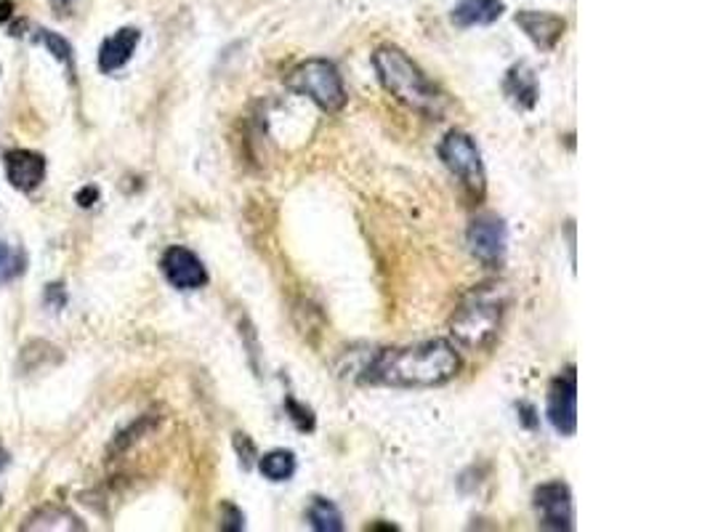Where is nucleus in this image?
<instances>
[{
  "instance_id": "nucleus-1",
  "label": "nucleus",
  "mask_w": 710,
  "mask_h": 532,
  "mask_svg": "<svg viewBox=\"0 0 710 532\" xmlns=\"http://www.w3.org/2000/svg\"><path fill=\"white\" fill-rule=\"evenodd\" d=\"M460 371V354L445 338L412 343L402 349H384L365 367V384L394 386V389H431L445 386Z\"/></svg>"
},
{
  "instance_id": "nucleus-2",
  "label": "nucleus",
  "mask_w": 710,
  "mask_h": 532,
  "mask_svg": "<svg viewBox=\"0 0 710 532\" xmlns=\"http://www.w3.org/2000/svg\"><path fill=\"white\" fill-rule=\"evenodd\" d=\"M512 293L503 282H482L473 286L460 299L450 317V332L464 349L479 352L488 349L501 332L503 317H506Z\"/></svg>"
},
{
  "instance_id": "nucleus-3",
  "label": "nucleus",
  "mask_w": 710,
  "mask_h": 532,
  "mask_svg": "<svg viewBox=\"0 0 710 532\" xmlns=\"http://www.w3.org/2000/svg\"><path fill=\"white\" fill-rule=\"evenodd\" d=\"M373 70L378 75L381 86L397 101H402L410 110L429 114V118H440L445 99L440 90L434 88V83L423 75V70L418 66L402 48L397 46H381L373 53Z\"/></svg>"
},
{
  "instance_id": "nucleus-4",
  "label": "nucleus",
  "mask_w": 710,
  "mask_h": 532,
  "mask_svg": "<svg viewBox=\"0 0 710 532\" xmlns=\"http://www.w3.org/2000/svg\"><path fill=\"white\" fill-rule=\"evenodd\" d=\"M285 86L293 94L306 96L323 112H341L349 101L344 88V77L338 66L327 59H306L285 77Z\"/></svg>"
},
{
  "instance_id": "nucleus-5",
  "label": "nucleus",
  "mask_w": 710,
  "mask_h": 532,
  "mask_svg": "<svg viewBox=\"0 0 710 532\" xmlns=\"http://www.w3.org/2000/svg\"><path fill=\"white\" fill-rule=\"evenodd\" d=\"M440 160L445 162L447 171L460 181L471 200H482L488 192V173H484L482 153H479L477 142L466 131H447L445 138L436 147Z\"/></svg>"
},
{
  "instance_id": "nucleus-6",
  "label": "nucleus",
  "mask_w": 710,
  "mask_h": 532,
  "mask_svg": "<svg viewBox=\"0 0 710 532\" xmlns=\"http://www.w3.org/2000/svg\"><path fill=\"white\" fill-rule=\"evenodd\" d=\"M545 415H549L556 434L573 437L575 428H578V376H575V367H567L562 376L551 380Z\"/></svg>"
},
{
  "instance_id": "nucleus-7",
  "label": "nucleus",
  "mask_w": 710,
  "mask_h": 532,
  "mask_svg": "<svg viewBox=\"0 0 710 532\" xmlns=\"http://www.w3.org/2000/svg\"><path fill=\"white\" fill-rule=\"evenodd\" d=\"M466 243H469L471 256L484 266H497L503 262L508 251V229L506 221L495 214H482L471 221L469 232H466Z\"/></svg>"
},
{
  "instance_id": "nucleus-8",
  "label": "nucleus",
  "mask_w": 710,
  "mask_h": 532,
  "mask_svg": "<svg viewBox=\"0 0 710 532\" xmlns=\"http://www.w3.org/2000/svg\"><path fill=\"white\" fill-rule=\"evenodd\" d=\"M532 504H535L540 528L543 530H556V532H569L575 528V506H573V493L564 482H545L535 489L532 495Z\"/></svg>"
},
{
  "instance_id": "nucleus-9",
  "label": "nucleus",
  "mask_w": 710,
  "mask_h": 532,
  "mask_svg": "<svg viewBox=\"0 0 710 532\" xmlns=\"http://www.w3.org/2000/svg\"><path fill=\"white\" fill-rule=\"evenodd\" d=\"M163 277L176 290H200L208 286V269L200 262L197 253H192L184 245H171L160 258Z\"/></svg>"
},
{
  "instance_id": "nucleus-10",
  "label": "nucleus",
  "mask_w": 710,
  "mask_h": 532,
  "mask_svg": "<svg viewBox=\"0 0 710 532\" xmlns=\"http://www.w3.org/2000/svg\"><path fill=\"white\" fill-rule=\"evenodd\" d=\"M3 166L9 184L20 192H35L46 179V157L33 149H9Z\"/></svg>"
},
{
  "instance_id": "nucleus-11",
  "label": "nucleus",
  "mask_w": 710,
  "mask_h": 532,
  "mask_svg": "<svg viewBox=\"0 0 710 532\" xmlns=\"http://www.w3.org/2000/svg\"><path fill=\"white\" fill-rule=\"evenodd\" d=\"M514 20H517L527 38H530L540 51H554V48L559 46L564 29H567V22H564L562 16L549 14V11H519Z\"/></svg>"
},
{
  "instance_id": "nucleus-12",
  "label": "nucleus",
  "mask_w": 710,
  "mask_h": 532,
  "mask_svg": "<svg viewBox=\"0 0 710 532\" xmlns=\"http://www.w3.org/2000/svg\"><path fill=\"white\" fill-rule=\"evenodd\" d=\"M503 94H506V99L512 101L517 110H535L540 99L535 70L527 62L514 64L512 70L506 72V77H503Z\"/></svg>"
},
{
  "instance_id": "nucleus-13",
  "label": "nucleus",
  "mask_w": 710,
  "mask_h": 532,
  "mask_svg": "<svg viewBox=\"0 0 710 532\" xmlns=\"http://www.w3.org/2000/svg\"><path fill=\"white\" fill-rule=\"evenodd\" d=\"M139 40H142V33H139L136 27H123L115 35H109L99 48V70L105 72V75L123 70V66L131 62L133 53H136Z\"/></svg>"
},
{
  "instance_id": "nucleus-14",
  "label": "nucleus",
  "mask_w": 710,
  "mask_h": 532,
  "mask_svg": "<svg viewBox=\"0 0 710 532\" xmlns=\"http://www.w3.org/2000/svg\"><path fill=\"white\" fill-rule=\"evenodd\" d=\"M506 5L503 0H464L460 5H455L453 24L455 27H484L493 24L503 16Z\"/></svg>"
},
{
  "instance_id": "nucleus-15",
  "label": "nucleus",
  "mask_w": 710,
  "mask_h": 532,
  "mask_svg": "<svg viewBox=\"0 0 710 532\" xmlns=\"http://www.w3.org/2000/svg\"><path fill=\"white\" fill-rule=\"evenodd\" d=\"M83 528H86V524H83L75 513L59 509V506H46V509L35 511L33 517L22 524L24 532H35V530L64 532V530H83Z\"/></svg>"
},
{
  "instance_id": "nucleus-16",
  "label": "nucleus",
  "mask_w": 710,
  "mask_h": 532,
  "mask_svg": "<svg viewBox=\"0 0 710 532\" xmlns=\"http://www.w3.org/2000/svg\"><path fill=\"white\" fill-rule=\"evenodd\" d=\"M306 522L309 528L317 532H341L344 530V517L338 511V506L327 498H314L306 509Z\"/></svg>"
},
{
  "instance_id": "nucleus-17",
  "label": "nucleus",
  "mask_w": 710,
  "mask_h": 532,
  "mask_svg": "<svg viewBox=\"0 0 710 532\" xmlns=\"http://www.w3.org/2000/svg\"><path fill=\"white\" fill-rule=\"evenodd\" d=\"M258 471L269 482H288L296 474V456L290 450H272L258 458Z\"/></svg>"
},
{
  "instance_id": "nucleus-18",
  "label": "nucleus",
  "mask_w": 710,
  "mask_h": 532,
  "mask_svg": "<svg viewBox=\"0 0 710 532\" xmlns=\"http://www.w3.org/2000/svg\"><path fill=\"white\" fill-rule=\"evenodd\" d=\"M35 40H38V44L44 46L46 51L64 66L67 75H70V81H75V53H72L70 40H64L62 35L53 33V29H38Z\"/></svg>"
},
{
  "instance_id": "nucleus-19",
  "label": "nucleus",
  "mask_w": 710,
  "mask_h": 532,
  "mask_svg": "<svg viewBox=\"0 0 710 532\" xmlns=\"http://www.w3.org/2000/svg\"><path fill=\"white\" fill-rule=\"evenodd\" d=\"M24 269H27V258H24L20 247L0 243V286L14 282L16 277L24 275Z\"/></svg>"
},
{
  "instance_id": "nucleus-20",
  "label": "nucleus",
  "mask_w": 710,
  "mask_h": 532,
  "mask_svg": "<svg viewBox=\"0 0 710 532\" xmlns=\"http://www.w3.org/2000/svg\"><path fill=\"white\" fill-rule=\"evenodd\" d=\"M221 530L227 532H242L245 530V513L237 509L234 504L221 506Z\"/></svg>"
},
{
  "instance_id": "nucleus-21",
  "label": "nucleus",
  "mask_w": 710,
  "mask_h": 532,
  "mask_svg": "<svg viewBox=\"0 0 710 532\" xmlns=\"http://www.w3.org/2000/svg\"><path fill=\"white\" fill-rule=\"evenodd\" d=\"M285 408H288V413H293V415H290V419L296 421V426H299L301 432H312V428H314V415H312V410L301 408V404L296 402L293 397H288V402H285Z\"/></svg>"
},
{
  "instance_id": "nucleus-22",
  "label": "nucleus",
  "mask_w": 710,
  "mask_h": 532,
  "mask_svg": "<svg viewBox=\"0 0 710 532\" xmlns=\"http://www.w3.org/2000/svg\"><path fill=\"white\" fill-rule=\"evenodd\" d=\"M234 447L242 456V463L251 466L253 458H256V445L251 443V437H248V434H234Z\"/></svg>"
},
{
  "instance_id": "nucleus-23",
  "label": "nucleus",
  "mask_w": 710,
  "mask_h": 532,
  "mask_svg": "<svg viewBox=\"0 0 710 532\" xmlns=\"http://www.w3.org/2000/svg\"><path fill=\"white\" fill-rule=\"evenodd\" d=\"M46 304L51 306V310H62V306L67 304L64 286H48L46 288Z\"/></svg>"
},
{
  "instance_id": "nucleus-24",
  "label": "nucleus",
  "mask_w": 710,
  "mask_h": 532,
  "mask_svg": "<svg viewBox=\"0 0 710 532\" xmlns=\"http://www.w3.org/2000/svg\"><path fill=\"white\" fill-rule=\"evenodd\" d=\"M517 413H519V421L525 423L527 428H538V423H540L538 421V410L532 408L530 402H519L517 404Z\"/></svg>"
},
{
  "instance_id": "nucleus-25",
  "label": "nucleus",
  "mask_w": 710,
  "mask_h": 532,
  "mask_svg": "<svg viewBox=\"0 0 710 532\" xmlns=\"http://www.w3.org/2000/svg\"><path fill=\"white\" fill-rule=\"evenodd\" d=\"M77 205H81V208H91V205L96 203V200H99V190H96V186H86V190H81L77 192Z\"/></svg>"
},
{
  "instance_id": "nucleus-26",
  "label": "nucleus",
  "mask_w": 710,
  "mask_h": 532,
  "mask_svg": "<svg viewBox=\"0 0 710 532\" xmlns=\"http://www.w3.org/2000/svg\"><path fill=\"white\" fill-rule=\"evenodd\" d=\"M14 16V3L11 0H0V24H5Z\"/></svg>"
},
{
  "instance_id": "nucleus-27",
  "label": "nucleus",
  "mask_w": 710,
  "mask_h": 532,
  "mask_svg": "<svg viewBox=\"0 0 710 532\" xmlns=\"http://www.w3.org/2000/svg\"><path fill=\"white\" fill-rule=\"evenodd\" d=\"M9 463H11L9 452H5V450H3V447H0V471H3V469H5V466H9Z\"/></svg>"
}]
</instances>
